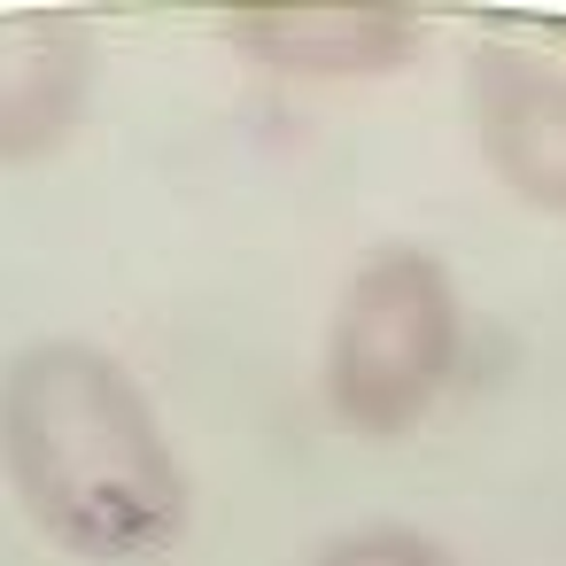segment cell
Wrapping results in <instances>:
<instances>
[{
  "label": "cell",
  "mask_w": 566,
  "mask_h": 566,
  "mask_svg": "<svg viewBox=\"0 0 566 566\" xmlns=\"http://www.w3.org/2000/svg\"><path fill=\"white\" fill-rule=\"evenodd\" d=\"M94 32L55 9H17L0 17V171L48 164L78 140L94 109Z\"/></svg>",
  "instance_id": "obj_5"
},
{
  "label": "cell",
  "mask_w": 566,
  "mask_h": 566,
  "mask_svg": "<svg viewBox=\"0 0 566 566\" xmlns=\"http://www.w3.org/2000/svg\"><path fill=\"white\" fill-rule=\"evenodd\" d=\"M311 566H458V551L411 520H365V527H342L311 551Z\"/></svg>",
  "instance_id": "obj_6"
},
{
  "label": "cell",
  "mask_w": 566,
  "mask_h": 566,
  "mask_svg": "<svg viewBox=\"0 0 566 566\" xmlns=\"http://www.w3.org/2000/svg\"><path fill=\"white\" fill-rule=\"evenodd\" d=\"M226 48L272 78L311 86H357L396 78L427 48V17L403 0H287V9H233L218 17Z\"/></svg>",
  "instance_id": "obj_3"
},
{
  "label": "cell",
  "mask_w": 566,
  "mask_h": 566,
  "mask_svg": "<svg viewBox=\"0 0 566 566\" xmlns=\"http://www.w3.org/2000/svg\"><path fill=\"white\" fill-rule=\"evenodd\" d=\"M465 117L489 179L512 202L566 218V71L527 48H473Z\"/></svg>",
  "instance_id": "obj_4"
},
{
  "label": "cell",
  "mask_w": 566,
  "mask_h": 566,
  "mask_svg": "<svg viewBox=\"0 0 566 566\" xmlns=\"http://www.w3.org/2000/svg\"><path fill=\"white\" fill-rule=\"evenodd\" d=\"M0 481L86 566H156L195 527V481L156 396L86 334L24 342L0 365Z\"/></svg>",
  "instance_id": "obj_1"
},
{
  "label": "cell",
  "mask_w": 566,
  "mask_h": 566,
  "mask_svg": "<svg viewBox=\"0 0 566 566\" xmlns=\"http://www.w3.org/2000/svg\"><path fill=\"white\" fill-rule=\"evenodd\" d=\"M458 349H465V303L450 264L419 241H380L334 295L318 396L342 434L396 442L442 403V388L458 380Z\"/></svg>",
  "instance_id": "obj_2"
}]
</instances>
